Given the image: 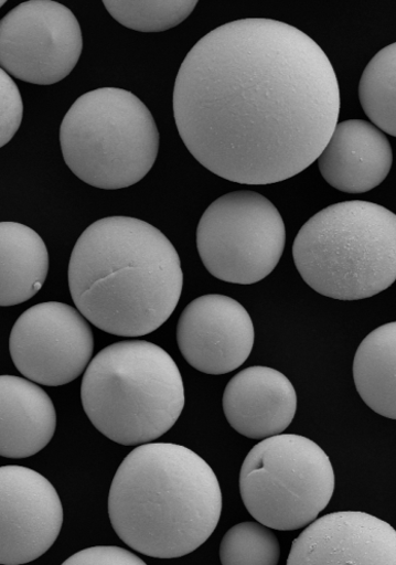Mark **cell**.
I'll return each instance as SVG.
<instances>
[{"label":"cell","mask_w":396,"mask_h":565,"mask_svg":"<svg viewBox=\"0 0 396 565\" xmlns=\"http://www.w3.org/2000/svg\"><path fill=\"white\" fill-rule=\"evenodd\" d=\"M255 338V324L245 308L220 294L191 301L176 326L180 353L192 367L211 375L242 366L254 350Z\"/></svg>","instance_id":"7c38bea8"},{"label":"cell","mask_w":396,"mask_h":565,"mask_svg":"<svg viewBox=\"0 0 396 565\" xmlns=\"http://www.w3.org/2000/svg\"><path fill=\"white\" fill-rule=\"evenodd\" d=\"M223 407L232 428L249 439L282 434L296 418L298 395L285 374L268 366H250L228 383Z\"/></svg>","instance_id":"5bb4252c"},{"label":"cell","mask_w":396,"mask_h":565,"mask_svg":"<svg viewBox=\"0 0 396 565\" xmlns=\"http://www.w3.org/2000/svg\"><path fill=\"white\" fill-rule=\"evenodd\" d=\"M355 388L379 416L396 420V322L372 331L353 361Z\"/></svg>","instance_id":"ac0fdd59"},{"label":"cell","mask_w":396,"mask_h":565,"mask_svg":"<svg viewBox=\"0 0 396 565\" xmlns=\"http://www.w3.org/2000/svg\"><path fill=\"white\" fill-rule=\"evenodd\" d=\"M248 513L269 529H304L325 510L335 491L329 456L313 440L280 434L249 450L239 475Z\"/></svg>","instance_id":"52a82bcc"},{"label":"cell","mask_w":396,"mask_h":565,"mask_svg":"<svg viewBox=\"0 0 396 565\" xmlns=\"http://www.w3.org/2000/svg\"><path fill=\"white\" fill-rule=\"evenodd\" d=\"M280 544L268 525L243 522L231 529L221 544L224 565H277Z\"/></svg>","instance_id":"44dd1931"},{"label":"cell","mask_w":396,"mask_h":565,"mask_svg":"<svg viewBox=\"0 0 396 565\" xmlns=\"http://www.w3.org/2000/svg\"><path fill=\"white\" fill-rule=\"evenodd\" d=\"M341 108L335 70L296 26L244 19L212 30L180 66L173 115L180 138L210 172L271 184L312 166Z\"/></svg>","instance_id":"6da1fadb"},{"label":"cell","mask_w":396,"mask_h":565,"mask_svg":"<svg viewBox=\"0 0 396 565\" xmlns=\"http://www.w3.org/2000/svg\"><path fill=\"white\" fill-rule=\"evenodd\" d=\"M62 525V502L50 480L24 467L0 468V563L40 558L56 542Z\"/></svg>","instance_id":"8fae6325"},{"label":"cell","mask_w":396,"mask_h":565,"mask_svg":"<svg viewBox=\"0 0 396 565\" xmlns=\"http://www.w3.org/2000/svg\"><path fill=\"white\" fill-rule=\"evenodd\" d=\"M223 511L217 476L192 449L139 445L119 467L109 515L119 539L156 558L193 553L214 533Z\"/></svg>","instance_id":"3957f363"},{"label":"cell","mask_w":396,"mask_h":565,"mask_svg":"<svg viewBox=\"0 0 396 565\" xmlns=\"http://www.w3.org/2000/svg\"><path fill=\"white\" fill-rule=\"evenodd\" d=\"M196 0H104L103 6L124 26L139 32H163L190 18Z\"/></svg>","instance_id":"ffe728a7"},{"label":"cell","mask_w":396,"mask_h":565,"mask_svg":"<svg viewBox=\"0 0 396 565\" xmlns=\"http://www.w3.org/2000/svg\"><path fill=\"white\" fill-rule=\"evenodd\" d=\"M56 411L47 393L15 375L0 376V456L26 459L53 439Z\"/></svg>","instance_id":"2e32d148"},{"label":"cell","mask_w":396,"mask_h":565,"mask_svg":"<svg viewBox=\"0 0 396 565\" xmlns=\"http://www.w3.org/2000/svg\"><path fill=\"white\" fill-rule=\"evenodd\" d=\"M64 565H146V561L117 546H96L69 556Z\"/></svg>","instance_id":"603a6c76"},{"label":"cell","mask_w":396,"mask_h":565,"mask_svg":"<svg viewBox=\"0 0 396 565\" xmlns=\"http://www.w3.org/2000/svg\"><path fill=\"white\" fill-rule=\"evenodd\" d=\"M318 161L319 171L335 190L364 194L387 178L393 150L385 134L364 120L338 124Z\"/></svg>","instance_id":"9a60e30c"},{"label":"cell","mask_w":396,"mask_h":565,"mask_svg":"<svg viewBox=\"0 0 396 565\" xmlns=\"http://www.w3.org/2000/svg\"><path fill=\"white\" fill-rule=\"evenodd\" d=\"M23 119V100L17 84L0 71V146L6 147L17 135Z\"/></svg>","instance_id":"7402d4cb"},{"label":"cell","mask_w":396,"mask_h":565,"mask_svg":"<svg viewBox=\"0 0 396 565\" xmlns=\"http://www.w3.org/2000/svg\"><path fill=\"white\" fill-rule=\"evenodd\" d=\"M82 402L93 426L124 445L152 443L167 434L185 407L183 376L173 359L146 341L101 350L88 365Z\"/></svg>","instance_id":"277c9868"},{"label":"cell","mask_w":396,"mask_h":565,"mask_svg":"<svg viewBox=\"0 0 396 565\" xmlns=\"http://www.w3.org/2000/svg\"><path fill=\"white\" fill-rule=\"evenodd\" d=\"M67 279L83 316L120 337L147 335L163 326L184 285L182 262L169 238L129 216L89 225L72 250Z\"/></svg>","instance_id":"7a4b0ae2"},{"label":"cell","mask_w":396,"mask_h":565,"mask_svg":"<svg viewBox=\"0 0 396 565\" xmlns=\"http://www.w3.org/2000/svg\"><path fill=\"white\" fill-rule=\"evenodd\" d=\"M67 168L85 183L118 191L156 164L160 134L149 107L132 93L99 88L69 107L60 129Z\"/></svg>","instance_id":"8992f818"},{"label":"cell","mask_w":396,"mask_h":565,"mask_svg":"<svg viewBox=\"0 0 396 565\" xmlns=\"http://www.w3.org/2000/svg\"><path fill=\"white\" fill-rule=\"evenodd\" d=\"M286 244L282 217L265 196L249 191L226 194L203 213L196 245L214 278L254 285L278 266Z\"/></svg>","instance_id":"ba28073f"},{"label":"cell","mask_w":396,"mask_h":565,"mask_svg":"<svg viewBox=\"0 0 396 565\" xmlns=\"http://www.w3.org/2000/svg\"><path fill=\"white\" fill-rule=\"evenodd\" d=\"M286 563L396 565V531L365 512L327 514L293 542Z\"/></svg>","instance_id":"4fadbf2b"},{"label":"cell","mask_w":396,"mask_h":565,"mask_svg":"<svg viewBox=\"0 0 396 565\" xmlns=\"http://www.w3.org/2000/svg\"><path fill=\"white\" fill-rule=\"evenodd\" d=\"M293 257L302 279L322 296H376L396 281V214L364 201L331 205L303 225Z\"/></svg>","instance_id":"5b68a950"},{"label":"cell","mask_w":396,"mask_h":565,"mask_svg":"<svg viewBox=\"0 0 396 565\" xmlns=\"http://www.w3.org/2000/svg\"><path fill=\"white\" fill-rule=\"evenodd\" d=\"M84 49L78 19L50 0H31L0 21V65L11 77L55 85L71 74Z\"/></svg>","instance_id":"9c48e42d"},{"label":"cell","mask_w":396,"mask_h":565,"mask_svg":"<svg viewBox=\"0 0 396 565\" xmlns=\"http://www.w3.org/2000/svg\"><path fill=\"white\" fill-rule=\"evenodd\" d=\"M50 255L43 238L18 222L0 223V306L24 303L43 288Z\"/></svg>","instance_id":"e0dca14e"},{"label":"cell","mask_w":396,"mask_h":565,"mask_svg":"<svg viewBox=\"0 0 396 565\" xmlns=\"http://www.w3.org/2000/svg\"><path fill=\"white\" fill-rule=\"evenodd\" d=\"M358 98L372 124L396 138V43L368 63L360 79Z\"/></svg>","instance_id":"d6986e66"},{"label":"cell","mask_w":396,"mask_h":565,"mask_svg":"<svg viewBox=\"0 0 396 565\" xmlns=\"http://www.w3.org/2000/svg\"><path fill=\"white\" fill-rule=\"evenodd\" d=\"M10 353L24 379L49 387L75 382L94 353V334L83 313L60 301L26 310L10 335Z\"/></svg>","instance_id":"30bf717a"}]
</instances>
